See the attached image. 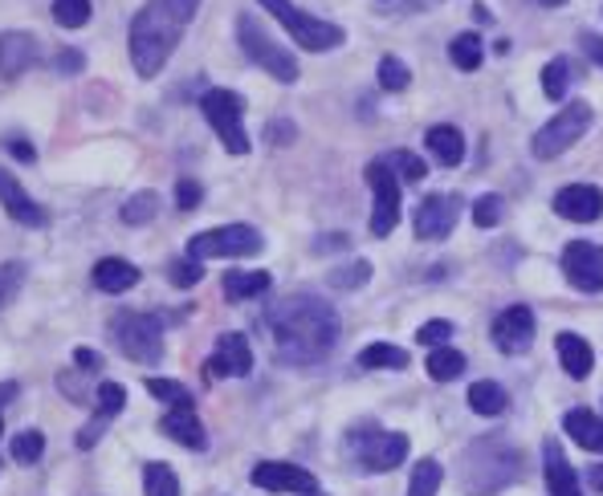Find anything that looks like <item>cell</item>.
Here are the masks:
<instances>
[{"instance_id": "f1b7e54d", "label": "cell", "mask_w": 603, "mask_h": 496, "mask_svg": "<svg viewBox=\"0 0 603 496\" xmlns=\"http://www.w3.org/2000/svg\"><path fill=\"white\" fill-rule=\"evenodd\" d=\"M505 403H510V395H505V387L489 383V379H481V383L469 387V407H474L477 415H502Z\"/></svg>"}, {"instance_id": "7a4b0ae2", "label": "cell", "mask_w": 603, "mask_h": 496, "mask_svg": "<svg viewBox=\"0 0 603 496\" xmlns=\"http://www.w3.org/2000/svg\"><path fill=\"white\" fill-rule=\"evenodd\" d=\"M201 9V0H147L135 13L127 33L130 45V66L139 78H156L168 61H172L175 45L184 37V28L192 25V16Z\"/></svg>"}, {"instance_id": "484cf974", "label": "cell", "mask_w": 603, "mask_h": 496, "mask_svg": "<svg viewBox=\"0 0 603 496\" xmlns=\"http://www.w3.org/2000/svg\"><path fill=\"white\" fill-rule=\"evenodd\" d=\"M270 289V273L261 269H237L225 273V298L229 301H253Z\"/></svg>"}, {"instance_id": "d590c367", "label": "cell", "mask_w": 603, "mask_h": 496, "mask_svg": "<svg viewBox=\"0 0 603 496\" xmlns=\"http://www.w3.org/2000/svg\"><path fill=\"white\" fill-rule=\"evenodd\" d=\"M384 163H388L396 175H400L403 184H420L424 175H429V168H424V159L412 155V151H391V155H384Z\"/></svg>"}, {"instance_id": "f546056e", "label": "cell", "mask_w": 603, "mask_h": 496, "mask_svg": "<svg viewBox=\"0 0 603 496\" xmlns=\"http://www.w3.org/2000/svg\"><path fill=\"white\" fill-rule=\"evenodd\" d=\"M424 370H429L436 383H453L460 370H465V355L453 350V346H436L429 355V362H424Z\"/></svg>"}, {"instance_id": "681fc988", "label": "cell", "mask_w": 603, "mask_h": 496, "mask_svg": "<svg viewBox=\"0 0 603 496\" xmlns=\"http://www.w3.org/2000/svg\"><path fill=\"white\" fill-rule=\"evenodd\" d=\"M9 151H13L21 163H33V159H37V151H33L30 139H9Z\"/></svg>"}, {"instance_id": "74e56055", "label": "cell", "mask_w": 603, "mask_h": 496, "mask_svg": "<svg viewBox=\"0 0 603 496\" xmlns=\"http://www.w3.org/2000/svg\"><path fill=\"white\" fill-rule=\"evenodd\" d=\"M327 281H331L334 289H360V285L372 281V261H351L343 269H334Z\"/></svg>"}, {"instance_id": "816d5d0a", "label": "cell", "mask_w": 603, "mask_h": 496, "mask_svg": "<svg viewBox=\"0 0 603 496\" xmlns=\"http://www.w3.org/2000/svg\"><path fill=\"white\" fill-rule=\"evenodd\" d=\"M327 249H346V237H343V232H334V237H322V241L315 244V253H327Z\"/></svg>"}, {"instance_id": "277c9868", "label": "cell", "mask_w": 603, "mask_h": 496, "mask_svg": "<svg viewBox=\"0 0 603 496\" xmlns=\"http://www.w3.org/2000/svg\"><path fill=\"white\" fill-rule=\"evenodd\" d=\"M261 9L273 13V21L294 37V45L310 49V54H327V49H339V45L346 42L343 25L322 21V16H310L306 9H298L294 0H261Z\"/></svg>"}, {"instance_id": "7dc6e473", "label": "cell", "mask_w": 603, "mask_h": 496, "mask_svg": "<svg viewBox=\"0 0 603 496\" xmlns=\"http://www.w3.org/2000/svg\"><path fill=\"white\" fill-rule=\"evenodd\" d=\"M54 70L78 73V70H82V54H78V49H66V54H58V57H54Z\"/></svg>"}, {"instance_id": "ba28073f", "label": "cell", "mask_w": 603, "mask_h": 496, "mask_svg": "<svg viewBox=\"0 0 603 496\" xmlns=\"http://www.w3.org/2000/svg\"><path fill=\"white\" fill-rule=\"evenodd\" d=\"M346 452L363 472H391L408 460V436L400 431H379V427H360L351 431Z\"/></svg>"}, {"instance_id": "44dd1931", "label": "cell", "mask_w": 603, "mask_h": 496, "mask_svg": "<svg viewBox=\"0 0 603 496\" xmlns=\"http://www.w3.org/2000/svg\"><path fill=\"white\" fill-rule=\"evenodd\" d=\"M543 469H546V488H550V496H583L579 476H574V469L567 464V455H562V448L555 440L543 443Z\"/></svg>"}, {"instance_id": "e575fe53", "label": "cell", "mask_w": 603, "mask_h": 496, "mask_svg": "<svg viewBox=\"0 0 603 496\" xmlns=\"http://www.w3.org/2000/svg\"><path fill=\"white\" fill-rule=\"evenodd\" d=\"M147 395L168 403V407H192V391L175 379H147Z\"/></svg>"}, {"instance_id": "bcb514c9", "label": "cell", "mask_w": 603, "mask_h": 496, "mask_svg": "<svg viewBox=\"0 0 603 496\" xmlns=\"http://www.w3.org/2000/svg\"><path fill=\"white\" fill-rule=\"evenodd\" d=\"M201 199H204V187L196 184V180H180V184H175V208H180V212H196Z\"/></svg>"}, {"instance_id": "4fadbf2b", "label": "cell", "mask_w": 603, "mask_h": 496, "mask_svg": "<svg viewBox=\"0 0 603 496\" xmlns=\"http://www.w3.org/2000/svg\"><path fill=\"white\" fill-rule=\"evenodd\" d=\"M249 481L258 484V488H265V493H298V496L318 493L315 472L298 469V464H282V460H261V464H253Z\"/></svg>"}, {"instance_id": "5b68a950", "label": "cell", "mask_w": 603, "mask_h": 496, "mask_svg": "<svg viewBox=\"0 0 603 496\" xmlns=\"http://www.w3.org/2000/svg\"><path fill=\"white\" fill-rule=\"evenodd\" d=\"M111 338L130 362L139 367H156L163 358V322L156 313H135V310H123L111 318Z\"/></svg>"}, {"instance_id": "9c48e42d", "label": "cell", "mask_w": 603, "mask_h": 496, "mask_svg": "<svg viewBox=\"0 0 603 496\" xmlns=\"http://www.w3.org/2000/svg\"><path fill=\"white\" fill-rule=\"evenodd\" d=\"M265 249L258 228L249 224H225V228H208V232H196L187 241V253L192 261H220V256H258Z\"/></svg>"}, {"instance_id": "f6af8a7d", "label": "cell", "mask_w": 603, "mask_h": 496, "mask_svg": "<svg viewBox=\"0 0 603 496\" xmlns=\"http://www.w3.org/2000/svg\"><path fill=\"white\" fill-rule=\"evenodd\" d=\"M453 338V322H445V318H436V322H424V326L417 330V342L420 346H445V342Z\"/></svg>"}, {"instance_id": "ac0fdd59", "label": "cell", "mask_w": 603, "mask_h": 496, "mask_svg": "<svg viewBox=\"0 0 603 496\" xmlns=\"http://www.w3.org/2000/svg\"><path fill=\"white\" fill-rule=\"evenodd\" d=\"M42 61V42L33 33H0V78H21Z\"/></svg>"}, {"instance_id": "b9f144b4", "label": "cell", "mask_w": 603, "mask_h": 496, "mask_svg": "<svg viewBox=\"0 0 603 496\" xmlns=\"http://www.w3.org/2000/svg\"><path fill=\"white\" fill-rule=\"evenodd\" d=\"M204 269H201V261H192V256H180V261H172L168 265V281L175 285V289H192V285L201 281Z\"/></svg>"}, {"instance_id": "9a60e30c", "label": "cell", "mask_w": 603, "mask_h": 496, "mask_svg": "<svg viewBox=\"0 0 603 496\" xmlns=\"http://www.w3.org/2000/svg\"><path fill=\"white\" fill-rule=\"evenodd\" d=\"M534 342V313L531 305H510L493 318V346L502 350V355H522V350H531Z\"/></svg>"}, {"instance_id": "7c38bea8", "label": "cell", "mask_w": 603, "mask_h": 496, "mask_svg": "<svg viewBox=\"0 0 603 496\" xmlns=\"http://www.w3.org/2000/svg\"><path fill=\"white\" fill-rule=\"evenodd\" d=\"M562 277L579 293H603V249L588 241H571L562 249Z\"/></svg>"}, {"instance_id": "f35d334b", "label": "cell", "mask_w": 603, "mask_h": 496, "mask_svg": "<svg viewBox=\"0 0 603 496\" xmlns=\"http://www.w3.org/2000/svg\"><path fill=\"white\" fill-rule=\"evenodd\" d=\"M408 82H412V70L403 66L400 57H384V61H379V85H384V90L400 94V90H408Z\"/></svg>"}, {"instance_id": "c3c4849f", "label": "cell", "mask_w": 603, "mask_h": 496, "mask_svg": "<svg viewBox=\"0 0 603 496\" xmlns=\"http://www.w3.org/2000/svg\"><path fill=\"white\" fill-rule=\"evenodd\" d=\"M73 362L82 370H102V355L99 350H90V346H78V350H73Z\"/></svg>"}, {"instance_id": "52a82bcc", "label": "cell", "mask_w": 603, "mask_h": 496, "mask_svg": "<svg viewBox=\"0 0 603 496\" xmlns=\"http://www.w3.org/2000/svg\"><path fill=\"white\" fill-rule=\"evenodd\" d=\"M201 111L204 118H208V127L220 135V142H225V151L229 155H249V130H244V99L241 94H232V90H208L201 99Z\"/></svg>"}, {"instance_id": "603a6c76", "label": "cell", "mask_w": 603, "mask_h": 496, "mask_svg": "<svg viewBox=\"0 0 603 496\" xmlns=\"http://www.w3.org/2000/svg\"><path fill=\"white\" fill-rule=\"evenodd\" d=\"M90 277H94L102 293H127V289L139 285V269L130 261H123V256H102Z\"/></svg>"}, {"instance_id": "4316f807", "label": "cell", "mask_w": 603, "mask_h": 496, "mask_svg": "<svg viewBox=\"0 0 603 496\" xmlns=\"http://www.w3.org/2000/svg\"><path fill=\"white\" fill-rule=\"evenodd\" d=\"M448 57H453L457 70L474 73V70H481V61H486V45H481L477 33H457L453 45H448Z\"/></svg>"}, {"instance_id": "6da1fadb", "label": "cell", "mask_w": 603, "mask_h": 496, "mask_svg": "<svg viewBox=\"0 0 603 496\" xmlns=\"http://www.w3.org/2000/svg\"><path fill=\"white\" fill-rule=\"evenodd\" d=\"M265 330L273 338V355L289 362V367H315L339 346V313L327 301L310 298V293H294V298L277 301L265 313Z\"/></svg>"}, {"instance_id": "3957f363", "label": "cell", "mask_w": 603, "mask_h": 496, "mask_svg": "<svg viewBox=\"0 0 603 496\" xmlns=\"http://www.w3.org/2000/svg\"><path fill=\"white\" fill-rule=\"evenodd\" d=\"M522 472V455L505 440H481L465 452V472H460V488L465 496H498L502 488L517 481Z\"/></svg>"}, {"instance_id": "ee69618b", "label": "cell", "mask_w": 603, "mask_h": 496, "mask_svg": "<svg viewBox=\"0 0 603 496\" xmlns=\"http://www.w3.org/2000/svg\"><path fill=\"white\" fill-rule=\"evenodd\" d=\"M474 224L477 228H493L502 224V196H481L474 204Z\"/></svg>"}, {"instance_id": "2e32d148", "label": "cell", "mask_w": 603, "mask_h": 496, "mask_svg": "<svg viewBox=\"0 0 603 496\" xmlns=\"http://www.w3.org/2000/svg\"><path fill=\"white\" fill-rule=\"evenodd\" d=\"M457 199L453 196H424L417 208V241H445L457 228Z\"/></svg>"}, {"instance_id": "11a10c76", "label": "cell", "mask_w": 603, "mask_h": 496, "mask_svg": "<svg viewBox=\"0 0 603 496\" xmlns=\"http://www.w3.org/2000/svg\"><path fill=\"white\" fill-rule=\"evenodd\" d=\"M16 395V387L13 383H4V387H0V399H13Z\"/></svg>"}, {"instance_id": "7bdbcfd3", "label": "cell", "mask_w": 603, "mask_h": 496, "mask_svg": "<svg viewBox=\"0 0 603 496\" xmlns=\"http://www.w3.org/2000/svg\"><path fill=\"white\" fill-rule=\"evenodd\" d=\"M94 399H99V415L115 419V415L127 407V387H123V383H102Z\"/></svg>"}, {"instance_id": "4dcf8cb0", "label": "cell", "mask_w": 603, "mask_h": 496, "mask_svg": "<svg viewBox=\"0 0 603 496\" xmlns=\"http://www.w3.org/2000/svg\"><path fill=\"white\" fill-rule=\"evenodd\" d=\"M567 90H571V61H567V57H555V61H546V70H543V94L550 102H562V99H567Z\"/></svg>"}, {"instance_id": "f907efd6", "label": "cell", "mask_w": 603, "mask_h": 496, "mask_svg": "<svg viewBox=\"0 0 603 496\" xmlns=\"http://www.w3.org/2000/svg\"><path fill=\"white\" fill-rule=\"evenodd\" d=\"M583 54H588L591 61H600V66H603V37H595V33H583Z\"/></svg>"}, {"instance_id": "7402d4cb", "label": "cell", "mask_w": 603, "mask_h": 496, "mask_svg": "<svg viewBox=\"0 0 603 496\" xmlns=\"http://www.w3.org/2000/svg\"><path fill=\"white\" fill-rule=\"evenodd\" d=\"M555 350H559V362L571 379H588L591 367H595V350H591V342L571 334V330H562L559 338H555Z\"/></svg>"}, {"instance_id": "ffe728a7", "label": "cell", "mask_w": 603, "mask_h": 496, "mask_svg": "<svg viewBox=\"0 0 603 496\" xmlns=\"http://www.w3.org/2000/svg\"><path fill=\"white\" fill-rule=\"evenodd\" d=\"M159 431H163L168 440L180 443V448H192V452H204V448H208V431H204V424L196 419L192 407H172V412L159 419Z\"/></svg>"}, {"instance_id": "6f0895ef", "label": "cell", "mask_w": 603, "mask_h": 496, "mask_svg": "<svg viewBox=\"0 0 603 496\" xmlns=\"http://www.w3.org/2000/svg\"><path fill=\"white\" fill-rule=\"evenodd\" d=\"M0 436H4V419H0Z\"/></svg>"}, {"instance_id": "ab89813d", "label": "cell", "mask_w": 603, "mask_h": 496, "mask_svg": "<svg viewBox=\"0 0 603 496\" xmlns=\"http://www.w3.org/2000/svg\"><path fill=\"white\" fill-rule=\"evenodd\" d=\"M45 455V436L42 431H21V436H16L13 440V460L16 464H37V460H42Z\"/></svg>"}, {"instance_id": "836d02e7", "label": "cell", "mask_w": 603, "mask_h": 496, "mask_svg": "<svg viewBox=\"0 0 603 496\" xmlns=\"http://www.w3.org/2000/svg\"><path fill=\"white\" fill-rule=\"evenodd\" d=\"M144 488L147 496H180V481H175V472L168 464H147L144 469Z\"/></svg>"}, {"instance_id": "5bb4252c", "label": "cell", "mask_w": 603, "mask_h": 496, "mask_svg": "<svg viewBox=\"0 0 603 496\" xmlns=\"http://www.w3.org/2000/svg\"><path fill=\"white\" fill-rule=\"evenodd\" d=\"M204 370H208V379H244L253 370V346H249V338L244 334H220Z\"/></svg>"}, {"instance_id": "9f6ffc18", "label": "cell", "mask_w": 603, "mask_h": 496, "mask_svg": "<svg viewBox=\"0 0 603 496\" xmlns=\"http://www.w3.org/2000/svg\"><path fill=\"white\" fill-rule=\"evenodd\" d=\"M538 4H546V9H559V4H567V0H538Z\"/></svg>"}, {"instance_id": "8fae6325", "label": "cell", "mask_w": 603, "mask_h": 496, "mask_svg": "<svg viewBox=\"0 0 603 496\" xmlns=\"http://www.w3.org/2000/svg\"><path fill=\"white\" fill-rule=\"evenodd\" d=\"M367 187L375 192L372 232L375 237H391L396 224H400V175L384 159H375V163H367Z\"/></svg>"}, {"instance_id": "f5cc1de1", "label": "cell", "mask_w": 603, "mask_h": 496, "mask_svg": "<svg viewBox=\"0 0 603 496\" xmlns=\"http://www.w3.org/2000/svg\"><path fill=\"white\" fill-rule=\"evenodd\" d=\"M588 484H591V493L603 496V464H595V469L588 472Z\"/></svg>"}, {"instance_id": "cb8c5ba5", "label": "cell", "mask_w": 603, "mask_h": 496, "mask_svg": "<svg viewBox=\"0 0 603 496\" xmlns=\"http://www.w3.org/2000/svg\"><path fill=\"white\" fill-rule=\"evenodd\" d=\"M562 431L574 443H583L588 452H603V415L588 412V407H574V412L562 415Z\"/></svg>"}, {"instance_id": "d4e9b609", "label": "cell", "mask_w": 603, "mask_h": 496, "mask_svg": "<svg viewBox=\"0 0 603 496\" xmlns=\"http://www.w3.org/2000/svg\"><path fill=\"white\" fill-rule=\"evenodd\" d=\"M424 142H429L432 159H436L441 168H457L460 159H465V139H460V130L448 127V123L432 127L429 135H424Z\"/></svg>"}, {"instance_id": "d6a6232c", "label": "cell", "mask_w": 603, "mask_h": 496, "mask_svg": "<svg viewBox=\"0 0 603 496\" xmlns=\"http://www.w3.org/2000/svg\"><path fill=\"white\" fill-rule=\"evenodd\" d=\"M159 212V196L156 192H135V196L123 204V224L139 228V224H151Z\"/></svg>"}, {"instance_id": "e0dca14e", "label": "cell", "mask_w": 603, "mask_h": 496, "mask_svg": "<svg viewBox=\"0 0 603 496\" xmlns=\"http://www.w3.org/2000/svg\"><path fill=\"white\" fill-rule=\"evenodd\" d=\"M555 212L571 224H591L603 216V192L595 184H571L555 192Z\"/></svg>"}, {"instance_id": "8d00e7d4", "label": "cell", "mask_w": 603, "mask_h": 496, "mask_svg": "<svg viewBox=\"0 0 603 496\" xmlns=\"http://www.w3.org/2000/svg\"><path fill=\"white\" fill-rule=\"evenodd\" d=\"M54 21L61 28H82L90 21V0H54Z\"/></svg>"}, {"instance_id": "83f0119b", "label": "cell", "mask_w": 603, "mask_h": 496, "mask_svg": "<svg viewBox=\"0 0 603 496\" xmlns=\"http://www.w3.org/2000/svg\"><path fill=\"white\" fill-rule=\"evenodd\" d=\"M363 370H403L408 367V350L391 346V342H372L367 350H360Z\"/></svg>"}, {"instance_id": "8992f818", "label": "cell", "mask_w": 603, "mask_h": 496, "mask_svg": "<svg viewBox=\"0 0 603 496\" xmlns=\"http://www.w3.org/2000/svg\"><path fill=\"white\" fill-rule=\"evenodd\" d=\"M237 42H241L244 57L270 73L273 82H286V85L298 82V61H294V54H289L286 45L273 42L270 33H265V25H261L253 13L237 16Z\"/></svg>"}, {"instance_id": "d6986e66", "label": "cell", "mask_w": 603, "mask_h": 496, "mask_svg": "<svg viewBox=\"0 0 603 496\" xmlns=\"http://www.w3.org/2000/svg\"><path fill=\"white\" fill-rule=\"evenodd\" d=\"M0 204H4V212L13 216L16 224H25V228H45V224H49L45 208H37V204L25 196L21 180H16V175H9L4 168H0Z\"/></svg>"}, {"instance_id": "db71d44e", "label": "cell", "mask_w": 603, "mask_h": 496, "mask_svg": "<svg viewBox=\"0 0 603 496\" xmlns=\"http://www.w3.org/2000/svg\"><path fill=\"white\" fill-rule=\"evenodd\" d=\"M270 135H273V139H289V135H294V127H289V123H273Z\"/></svg>"}, {"instance_id": "1f68e13d", "label": "cell", "mask_w": 603, "mask_h": 496, "mask_svg": "<svg viewBox=\"0 0 603 496\" xmlns=\"http://www.w3.org/2000/svg\"><path fill=\"white\" fill-rule=\"evenodd\" d=\"M441 481H445V469L436 460H420L412 469V481H408V496H436L441 493Z\"/></svg>"}, {"instance_id": "680465c9", "label": "cell", "mask_w": 603, "mask_h": 496, "mask_svg": "<svg viewBox=\"0 0 603 496\" xmlns=\"http://www.w3.org/2000/svg\"><path fill=\"white\" fill-rule=\"evenodd\" d=\"M315 496H322V493H315Z\"/></svg>"}, {"instance_id": "30bf717a", "label": "cell", "mask_w": 603, "mask_h": 496, "mask_svg": "<svg viewBox=\"0 0 603 496\" xmlns=\"http://www.w3.org/2000/svg\"><path fill=\"white\" fill-rule=\"evenodd\" d=\"M591 127V106L588 102H567L562 111H555V118L534 135V159H559L562 151H571L574 142L588 135Z\"/></svg>"}, {"instance_id": "60d3db41", "label": "cell", "mask_w": 603, "mask_h": 496, "mask_svg": "<svg viewBox=\"0 0 603 496\" xmlns=\"http://www.w3.org/2000/svg\"><path fill=\"white\" fill-rule=\"evenodd\" d=\"M21 285H25V265H21V261L0 265V310L21 293Z\"/></svg>"}]
</instances>
